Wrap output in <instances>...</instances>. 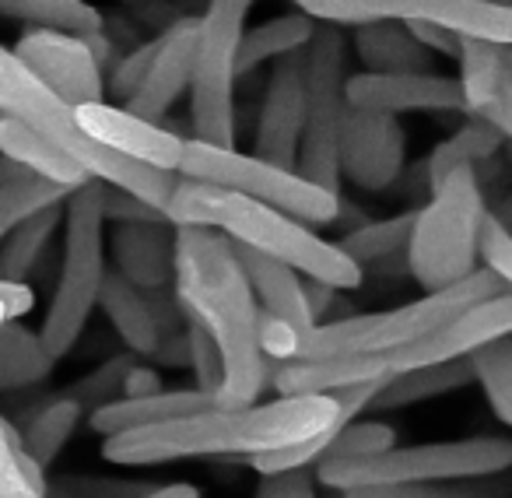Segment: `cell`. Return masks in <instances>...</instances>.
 Instances as JSON below:
<instances>
[{
  "label": "cell",
  "mask_w": 512,
  "mask_h": 498,
  "mask_svg": "<svg viewBox=\"0 0 512 498\" xmlns=\"http://www.w3.org/2000/svg\"><path fill=\"white\" fill-rule=\"evenodd\" d=\"M295 11L330 29H362L372 22L439 25L460 39L512 46V8L491 0H292Z\"/></svg>",
  "instance_id": "cell-12"
},
{
  "label": "cell",
  "mask_w": 512,
  "mask_h": 498,
  "mask_svg": "<svg viewBox=\"0 0 512 498\" xmlns=\"http://www.w3.org/2000/svg\"><path fill=\"white\" fill-rule=\"evenodd\" d=\"M505 46L484 43V39H460V92H463V113H470V120H481V113L488 109L491 95L498 85V67H502Z\"/></svg>",
  "instance_id": "cell-33"
},
{
  "label": "cell",
  "mask_w": 512,
  "mask_h": 498,
  "mask_svg": "<svg viewBox=\"0 0 512 498\" xmlns=\"http://www.w3.org/2000/svg\"><path fill=\"white\" fill-rule=\"evenodd\" d=\"M470 383H474L470 358L432 365V369H414V372H404V376L386 379V383L379 386L376 400L369 404V411H400V407H414L432 397H442V393L463 390V386H470Z\"/></svg>",
  "instance_id": "cell-27"
},
{
  "label": "cell",
  "mask_w": 512,
  "mask_h": 498,
  "mask_svg": "<svg viewBox=\"0 0 512 498\" xmlns=\"http://www.w3.org/2000/svg\"><path fill=\"white\" fill-rule=\"evenodd\" d=\"M256 0H207L197 15V57L190 81V141L235 148V81L246 15Z\"/></svg>",
  "instance_id": "cell-10"
},
{
  "label": "cell",
  "mask_w": 512,
  "mask_h": 498,
  "mask_svg": "<svg viewBox=\"0 0 512 498\" xmlns=\"http://www.w3.org/2000/svg\"><path fill=\"white\" fill-rule=\"evenodd\" d=\"M348 109L376 116H411V113H463L460 81L449 74L414 71V74H348L344 85Z\"/></svg>",
  "instance_id": "cell-15"
},
{
  "label": "cell",
  "mask_w": 512,
  "mask_h": 498,
  "mask_svg": "<svg viewBox=\"0 0 512 498\" xmlns=\"http://www.w3.org/2000/svg\"><path fill=\"white\" fill-rule=\"evenodd\" d=\"M235 257L242 264V274L249 281V292H253L260 313L281 320L295 330H309L316 327L313 313H309V299H306V278L295 274L292 267L278 264L271 257H260L253 249L235 246Z\"/></svg>",
  "instance_id": "cell-20"
},
{
  "label": "cell",
  "mask_w": 512,
  "mask_h": 498,
  "mask_svg": "<svg viewBox=\"0 0 512 498\" xmlns=\"http://www.w3.org/2000/svg\"><path fill=\"white\" fill-rule=\"evenodd\" d=\"M60 225H64V204L43 207V211L18 221L8 239L0 242V281H8V285H29L32 271L43 264L50 239L57 235Z\"/></svg>",
  "instance_id": "cell-26"
},
{
  "label": "cell",
  "mask_w": 512,
  "mask_h": 498,
  "mask_svg": "<svg viewBox=\"0 0 512 498\" xmlns=\"http://www.w3.org/2000/svg\"><path fill=\"white\" fill-rule=\"evenodd\" d=\"M0 109H4L11 120L25 123L29 130L43 134L50 144H57L67 158H74V162L88 172V179L130 193V197L144 200V204L158 207V211L165 214V204H169L172 190H176V183H179L176 172L151 169V165L130 162V158H120V155H113V151L99 148V144L81 130L78 109L67 106L60 95H53L50 88H46L15 53L4 50V46H0Z\"/></svg>",
  "instance_id": "cell-5"
},
{
  "label": "cell",
  "mask_w": 512,
  "mask_h": 498,
  "mask_svg": "<svg viewBox=\"0 0 512 498\" xmlns=\"http://www.w3.org/2000/svg\"><path fill=\"white\" fill-rule=\"evenodd\" d=\"M253 498H320L313 470H288V474H264Z\"/></svg>",
  "instance_id": "cell-45"
},
{
  "label": "cell",
  "mask_w": 512,
  "mask_h": 498,
  "mask_svg": "<svg viewBox=\"0 0 512 498\" xmlns=\"http://www.w3.org/2000/svg\"><path fill=\"white\" fill-rule=\"evenodd\" d=\"M32 306H36L32 285H8V281H0V327L29 316Z\"/></svg>",
  "instance_id": "cell-46"
},
{
  "label": "cell",
  "mask_w": 512,
  "mask_h": 498,
  "mask_svg": "<svg viewBox=\"0 0 512 498\" xmlns=\"http://www.w3.org/2000/svg\"><path fill=\"white\" fill-rule=\"evenodd\" d=\"M383 383L348 386L320 397H278L253 407H211L193 418L137 428L102 439V456L116 467H155V463L200 460V456H264L299 446L330 428L348 407L376 400Z\"/></svg>",
  "instance_id": "cell-1"
},
{
  "label": "cell",
  "mask_w": 512,
  "mask_h": 498,
  "mask_svg": "<svg viewBox=\"0 0 512 498\" xmlns=\"http://www.w3.org/2000/svg\"><path fill=\"white\" fill-rule=\"evenodd\" d=\"M502 137L481 120L463 123L456 134H449L446 141H439L432 148L425 162V176H428V190H439L456 169H477V165L491 162V158L502 151Z\"/></svg>",
  "instance_id": "cell-29"
},
{
  "label": "cell",
  "mask_w": 512,
  "mask_h": 498,
  "mask_svg": "<svg viewBox=\"0 0 512 498\" xmlns=\"http://www.w3.org/2000/svg\"><path fill=\"white\" fill-rule=\"evenodd\" d=\"M106 214H102V183H88L64 200V257H60L57 288L46 306L43 337L53 358H64L81 341L88 320L99 309L106 281Z\"/></svg>",
  "instance_id": "cell-6"
},
{
  "label": "cell",
  "mask_w": 512,
  "mask_h": 498,
  "mask_svg": "<svg viewBox=\"0 0 512 498\" xmlns=\"http://www.w3.org/2000/svg\"><path fill=\"white\" fill-rule=\"evenodd\" d=\"M102 214L113 225H134V221H165V214L158 207L144 204V200L130 197L123 190H113V186H102Z\"/></svg>",
  "instance_id": "cell-44"
},
{
  "label": "cell",
  "mask_w": 512,
  "mask_h": 498,
  "mask_svg": "<svg viewBox=\"0 0 512 498\" xmlns=\"http://www.w3.org/2000/svg\"><path fill=\"white\" fill-rule=\"evenodd\" d=\"M141 498H200V491L186 481H176V484H165V488L148 491V495H141Z\"/></svg>",
  "instance_id": "cell-49"
},
{
  "label": "cell",
  "mask_w": 512,
  "mask_h": 498,
  "mask_svg": "<svg viewBox=\"0 0 512 498\" xmlns=\"http://www.w3.org/2000/svg\"><path fill=\"white\" fill-rule=\"evenodd\" d=\"M341 498H512V481L509 477H481V481L355 488V491H341Z\"/></svg>",
  "instance_id": "cell-36"
},
{
  "label": "cell",
  "mask_w": 512,
  "mask_h": 498,
  "mask_svg": "<svg viewBox=\"0 0 512 498\" xmlns=\"http://www.w3.org/2000/svg\"><path fill=\"white\" fill-rule=\"evenodd\" d=\"M99 309L113 323L116 337L130 348V355L158 358V348L165 341V320L155 306V295L141 292L116 271H109L99 292Z\"/></svg>",
  "instance_id": "cell-21"
},
{
  "label": "cell",
  "mask_w": 512,
  "mask_h": 498,
  "mask_svg": "<svg viewBox=\"0 0 512 498\" xmlns=\"http://www.w3.org/2000/svg\"><path fill=\"white\" fill-rule=\"evenodd\" d=\"M0 15L25 22L29 29L67 32V36H99L106 29L102 11L88 0H0Z\"/></svg>",
  "instance_id": "cell-30"
},
{
  "label": "cell",
  "mask_w": 512,
  "mask_h": 498,
  "mask_svg": "<svg viewBox=\"0 0 512 498\" xmlns=\"http://www.w3.org/2000/svg\"><path fill=\"white\" fill-rule=\"evenodd\" d=\"M57 358L46 351L39 330H29L25 323L11 320L0 327V390H25L43 379H50Z\"/></svg>",
  "instance_id": "cell-28"
},
{
  "label": "cell",
  "mask_w": 512,
  "mask_h": 498,
  "mask_svg": "<svg viewBox=\"0 0 512 498\" xmlns=\"http://www.w3.org/2000/svg\"><path fill=\"white\" fill-rule=\"evenodd\" d=\"M477 260L481 271H488L505 292L512 295V232L505 225H498L495 218H484L481 225V242H477Z\"/></svg>",
  "instance_id": "cell-40"
},
{
  "label": "cell",
  "mask_w": 512,
  "mask_h": 498,
  "mask_svg": "<svg viewBox=\"0 0 512 498\" xmlns=\"http://www.w3.org/2000/svg\"><path fill=\"white\" fill-rule=\"evenodd\" d=\"M130 358H113L106 362L102 369H95L92 376H85L78 386L71 390V397L78 400L85 411H95V407L109 404V400H120L123 397V379L130 372Z\"/></svg>",
  "instance_id": "cell-41"
},
{
  "label": "cell",
  "mask_w": 512,
  "mask_h": 498,
  "mask_svg": "<svg viewBox=\"0 0 512 498\" xmlns=\"http://www.w3.org/2000/svg\"><path fill=\"white\" fill-rule=\"evenodd\" d=\"M481 123H488L505 144H512V46H505L502 67H498V85L488 109L481 113Z\"/></svg>",
  "instance_id": "cell-43"
},
{
  "label": "cell",
  "mask_w": 512,
  "mask_h": 498,
  "mask_svg": "<svg viewBox=\"0 0 512 498\" xmlns=\"http://www.w3.org/2000/svg\"><path fill=\"white\" fill-rule=\"evenodd\" d=\"M498 295H509L488 271L470 274L456 288L435 295H421L397 309L383 313L344 316V320L316 323L309 330H295L281 320L260 313V351L267 362H330V358H358V355H386V351L407 348L425 334L439 330L442 323L456 320L467 309L481 306Z\"/></svg>",
  "instance_id": "cell-4"
},
{
  "label": "cell",
  "mask_w": 512,
  "mask_h": 498,
  "mask_svg": "<svg viewBox=\"0 0 512 498\" xmlns=\"http://www.w3.org/2000/svg\"><path fill=\"white\" fill-rule=\"evenodd\" d=\"M179 176L218 186V190L256 200V204L278 207V211L292 214L295 221L309 228L334 225L344 211L341 193H330L323 186L309 183L295 169H281V165H271L264 158L246 155V151L214 148V144H200L190 141V137H186Z\"/></svg>",
  "instance_id": "cell-9"
},
{
  "label": "cell",
  "mask_w": 512,
  "mask_h": 498,
  "mask_svg": "<svg viewBox=\"0 0 512 498\" xmlns=\"http://www.w3.org/2000/svg\"><path fill=\"white\" fill-rule=\"evenodd\" d=\"M67 197H71L67 190H60V186L46 183V179H36V176L22 179V183H15V186H4V190H0V242L8 239L18 221L43 211V207L64 204Z\"/></svg>",
  "instance_id": "cell-38"
},
{
  "label": "cell",
  "mask_w": 512,
  "mask_h": 498,
  "mask_svg": "<svg viewBox=\"0 0 512 498\" xmlns=\"http://www.w3.org/2000/svg\"><path fill=\"white\" fill-rule=\"evenodd\" d=\"M302 127H306V60L299 53V57L278 60L267 78L249 155L281 165V169H295Z\"/></svg>",
  "instance_id": "cell-16"
},
{
  "label": "cell",
  "mask_w": 512,
  "mask_h": 498,
  "mask_svg": "<svg viewBox=\"0 0 512 498\" xmlns=\"http://www.w3.org/2000/svg\"><path fill=\"white\" fill-rule=\"evenodd\" d=\"M106 253L123 281L148 295H158L172 285L176 267V228L169 221H134V225H113L106 235Z\"/></svg>",
  "instance_id": "cell-19"
},
{
  "label": "cell",
  "mask_w": 512,
  "mask_h": 498,
  "mask_svg": "<svg viewBox=\"0 0 512 498\" xmlns=\"http://www.w3.org/2000/svg\"><path fill=\"white\" fill-rule=\"evenodd\" d=\"M306 60V127H302L295 172L330 193H341V165L337 144L348 116V39L341 29L320 25L313 43L302 53Z\"/></svg>",
  "instance_id": "cell-11"
},
{
  "label": "cell",
  "mask_w": 512,
  "mask_h": 498,
  "mask_svg": "<svg viewBox=\"0 0 512 498\" xmlns=\"http://www.w3.org/2000/svg\"><path fill=\"white\" fill-rule=\"evenodd\" d=\"M78 123L88 137H92L99 148L113 151L130 162L151 165V169L176 172L183 162L186 137H179L176 130L162 127V123H151L134 116L123 106H109V102H95V106L78 109Z\"/></svg>",
  "instance_id": "cell-17"
},
{
  "label": "cell",
  "mask_w": 512,
  "mask_h": 498,
  "mask_svg": "<svg viewBox=\"0 0 512 498\" xmlns=\"http://www.w3.org/2000/svg\"><path fill=\"white\" fill-rule=\"evenodd\" d=\"M15 53L53 95L67 106H95L106 102V67L92 53L88 39L67 36V32H46V29H25L15 43Z\"/></svg>",
  "instance_id": "cell-13"
},
{
  "label": "cell",
  "mask_w": 512,
  "mask_h": 498,
  "mask_svg": "<svg viewBox=\"0 0 512 498\" xmlns=\"http://www.w3.org/2000/svg\"><path fill=\"white\" fill-rule=\"evenodd\" d=\"M316 29L320 25L309 15H302V11H288V15H278L271 22L256 25V29H246L239 43V78L242 74H253L256 67L264 64H278V60L306 53Z\"/></svg>",
  "instance_id": "cell-25"
},
{
  "label": "cell",
  "mask_w": 512,
  "mask_h": 498,
  "mask_svg": "<svg viewBox=\"0 0 512 498\" xmlns=\"http://www.w3.org/2000/svg\"><path fill=\"white\" fill-rule=\"evenodd\" d=\"M397 446V432L383 421H351L341 435L327 442V449L320 453L316 467H327V463H355V460H369V456H379L386 449ZM313 467V470H316Z\"/></svg>",
  "instance_id": "cell-37"
},
{
  "label": "cell",
  "mask_w": 512,
  "mask_h": 498,
  "mask_svg": "<svg viewBox=\"0 0 512 498\" xmlns=\"http://www.w3.org/2000/svg\"><path fill=\"white\" fill-rule=\"evenodd\" d=\"M414 32L421 46H425L432 57H460V36L449 29H439V25H407Z\"/></svg>",
  "instance_id": "cell-47"
},
{
  "label": "cell",
  "mask_w": 512,
  "mask_h": 498,
  "mask_svg": "<svg viewBox=\"0 0 512 498\" xmlns=\"http://www.w3.org/2000/svg\"><path fill=\"white\" fill-rule=\"evenodd\" d=\"M337 165L341 183L365 193H386L407 165V134L400 120L348 109L337 144Z\"/></svg>",
  "instance_id": "cell-14"
},
{
  "label": "cell",
  "mask_w": 512,
  "mask_h": 498,
  "mask_svg": "<svg viewBox=\"0 0 512 498\" xmlns=\"http://www.w3.org/2000/svg\"><path fill=\"white\" fill-rule=\"evenodd\" d=\"M512 470V439L505 435H470V439L425 442V446H393L379 456L355 463L316 467V484L330 491L397 488V484H446L505 477Z\"/></svg>",
  "instance_id": "cell-8"
},
{
  "label": "cell",
  "mask_w": 512,
  "mask_h": 498,
  "mask_svg": "<svg viewBox=\"0 0 512 498\" xmlns=\"http://www.w3.org/2000/svg\"><path fill=\"white\" fill-rule=\"evenodd\" d=\"M155 46H158V39H151V43H141L137 50H130L123 60H116L106 88L113 99H123V106L141 92L144 78H148V71H151V60H155Z\"/></svg>",
  "instance_id": "cell-42"
},
{
  "label": "cell",
  "mask_w": 512,
  "mask_h": 498,
  "mask_svg": "<svg viewBox=\"0 0 512 498\" xmlns=\"http://www.w3.org/2000/svg\"><path fill=\"white\" fill-rule=\"evenodd\" d=\"M186 362H190L193 379H197V390L214 404L221 393V383H225V365H221V355L211 337L190 320H186Z\"/></svg>",
  "instance_id": "cell-39"
},
{
  "label": "cell",
  "mask_w": 512,
  "mask_h": 498,
  "mask_svg": "<svg viewBox=\"0 0 512 498\" xmlns=\"http://www.w3.org/2000/svg\"><path fill=\"white\" fill-rule=\"evenodd\" d=\"M0 498H50L46 470L25 453L22 435L0 414Z\"/></svg>",
  "instance_id": "cell-34"
},
{
  "label": "cell",
  "mask_w": 512,
  "mask_h": 498,
  "mask_svg": "<svg viewBox=\"0 0 512 498\" xmlns=\"http://www.w3.org/2000/svg\"><path fill=\"white\" fill-rule=\"evenodd\" d=\"M165 221L172 228H211V232L225 235L232 246L278 260L306 281L327 285L334 292H351L365 278L362 267L351 264L337 242L320 239L313 228L295 221L292 214L235 197V193L197 183V179L179 176L176 190L165 204Z\"/></svg>",
  "instance_id": "cell-3"
},
{
  "label": "cell",
  "mask_w": 512,
  "mask_h": 498,
  "mask_svg": "<svg viewBox=\"0 0 512 498\" xmlns=\"http://www.w3.org/2000/svg\"><path fill=\"white\" fill-rule=\"evenodd\" d=\"M355 57L369 74H414L432 71V53L400 22H372L355 29Z\"/></svg>",
  "instance_id": "cell-24"
},
{
  "label": "cell",
  "mask_w": 512,
  "mask_h": 498,
  "mask_svg": "<svg viewBox=\"0 0 512 498\" xmlns=\"http://www.w3.org/2000/svg\"><path fill=\"white\" fill-rule=\"evenodd\" d=\"M22 179H29V172L22 169V165H15L11 158H4L0 155V190L4 186H15V183H22Z\"/></svg>",
  "instance_id": "cell-50"
},
{
  "label": "cell",
  "mask_w": 512,
  "mask_h": 498,
  "mask_svg": "<svg viewBox=\"0 0 512 498\" xmlns=\"http://www.w3.org/2000/svg\"><path fill=\"white\" fill-rule=\"evenodd\" d=\"M176 306L214 341L225 383L214 407H253L271 386V362L260 351L256 306L235 246L211 228H176Z\"/></svg>",
  "instance_id": "cell-2"
},
{
  "label": "cell",
  "mask_w": 512,
  "mask_h": 498,
  "mask_svg": "<svg viewBox=\"0 0 512 498\" xmlns=\"http://www.w3.org/2000/svg\"><path fill=\"white\" fill-rule=\"evenodd\" d=\"M193 57H197V15H186L158 36L148 78H144L141 92L123 109H130L141 120L162 123L172 113V106L179 102V95L190 92Z\"/></svg>",
  "instance_id": "cell-18"
},
{
  "label": "cell",
  "mask_w": 512,
  "mask_h": 498,
  "mask_svg": "<svg viewBox=\"0 0 512 498\" xmlns=\"http://www.w3.org/2000/svg\"><path fill=\"white\" fill-rule=\"evenodd\" d=\"M162 379L155 369H144V365H130L127 379H123V397L137 400V397H151V393H162Z\"/></svg>",
  "instance_id": "cell-48"
},
{
  "label": "cell",
  "mask_w": 512,
  "mask_h": 498,
  "mask_svg": "<svg viewBox=\"0 0 512 498\" xmlns=\"http://www.w3.org/2000/svg\"><path fill=\"white\" fill-rule=\"evenodd\" d=\"M474 383L481 386L484 400L505 428H512V337L484 344L470 355Z\"/></svg>",
  "instance_id": "cell-35"
},
{
  "label": "cell",
  "mask_w": 512,
  "mask_h": 498,
  "mask_svg": "<svg viewBox=\"0 0 512 498\" xmlns=\"http://www.w3.org/2000/svg\"><path fill=\"white\" fill-rule=\"evenodd\" d=\"M488 218L477 169H456L439 190H432L425 207L414 211L407 271L425 295L446 292L481 271L477 242Z\"/></svg>",
  "instance_id": "cell-7"
},
{
  "label": "cell",
  "mask_w": 512,
  "mask_h": 498,
  "mask_svg": "<svg viewBox=\"0 0 512 498\" xmlns=\"http://www.w3.org/2000/svg\"><path fill=\"white\" fill-rule=\"evenodd\" d=\"M502 151L509 155V162H512V144H502Z\"/></svg>",
  "instance_id": "cell-51"
},
{
  "label": "cell",
  "mask_w": 512,
  "mask_h": 498,
  "mask_svg": "<svg viewBox=\"0 0 512 498\" xmlns=\"http://www.w3.org/2000/svg\"><path fill=\"white\" fill-rule=\"evenodd\" d=\"M81 418H85V407H81L71 393L53 397L50 404H43V411L25 425V432H18L22 435L25 453H29L32 460L46 470L60 453H64V446L71 442V435L78 432Z\"/></svg>",
  "instance_id": "cell-31"
},
{
  "label": "cell",
  "mask_w": 512,
  "mask_h": 498,
  "mask_svg": "<svg viewBox=\"0 0 512 498\" xmlns=\"http://www.w3.org/2000/svg\"><path fill=\"white\" fill-rule=\"evenodd\" d=\"M211 400L193 386V390H162L151 393V397H137V400H109V404L95 407L88 414V425L95 435L109 439V435L120 432H137V428H151V425H165V421H179V418H193V414L211 411Z\"/></svg>",
  "instance_id": "cell-22"
},
{
  "label": "cell",
  "mask_w": 512,
  "mask_h": 498,
  "mask_svg": "<svg viewBox=\"0 0 512 498\" xmlns=\"http://www.w3.org/2000/svg\"><path fill=\"white\" fill-rule=\"evenodd\" d=\"M411 228H414V211H404V214H393V218H376L351 228L337 246H341V253L351 264H358L365 271L372 264H386L397 253H407Z\"/></svg>",
  "instance_id": "cell-32"
},
{
  "label": "cell",
  "mask_w": 512,
  "mask_h": 498,
  "mask_svg": "<svg viewBox=\"0 0 512 498\" xmlns=\"http://www.w3.org/2000/svg\"><path fill=\"white\" fill-rule=\"evenodd\" d=\"M0 155L11 158L15 165H22L29 176L46 179V183L60 186V190H67V193L92 183L88 172L81 169L74 158H67L57 144H50L43 134L29 130L25 123L11 120L8 113L0 116Z\"/></svg>",
  "instance_id": "cell-23"
}]
</instances>
